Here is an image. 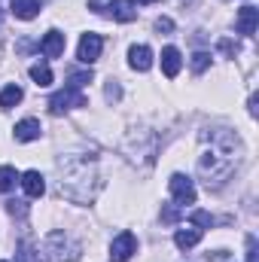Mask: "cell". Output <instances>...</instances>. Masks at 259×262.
Returning <instances> with one entry per match:
<instances>
[{
    "label": "cell",
    "mask_w": 259,
    "mask_h": 262,
    "mask_svg": "<svg viewBox=\"0 0 259 262\" xmlns=\"http://www.w3.org/2000/svg\"><path fill=\"white\" fill-rule=\"evenodd\" d=\"M201 140L207 143V149L198 156V177L204 180L207 189H220L235 165H238V156H241V140L238 134L229 128H207L201 131Z\"/></svg>",
    "instance_id": "1"
},
{
    "label": "cell",
    "mask_w": 259,
    "mask_h": 262,
    "mask_svg": "<svg viewBox=\"0 0 259 262\" xmlns=\"http://www.w3.org/2000/svg\"><path fill=\"white\" fill-rule=\"evenodd\" d=\"M58 171H61V195H67L70 201H79V204H89L101 180H98V162L95 156L89 152H73V156H64L58 162Z\"/></svg>",
    "instance_id": "2"
},
{
    "label": "cell",
    "mask_w": 259,
    "mask_h": 262,
    "mask_svg": "<svg viewBox=\"0 0 259 262\" xmlns=\"http://www.w3.org/2000/svg\"><path fill=\"white\" fill-rule=\"evenodd\" d=\"M46 250H49L58 262H76L79 253H82V247H79L76 241H70L64 232H52V235L46 238Z\"/></svg>",
    "instance_id": "3"
},
{
    "label": "cell",
    "mask_w": 259,
    "mask_h": 262,
    "mask_svg": "<svg viewBox=\"0 0 259 262\" xmlns=\"http://www.w3.org/2000/svg\"><path fill=\"white\" fill-rule=\"evenodd\" d=\"M73 107H89V98L82 95V89H70V85H64L61 92H55V95L49 98L52 116H61V113L73 110Z\"/></svg>",
    "instance_id": "4"
},
{
    "label": "cell",
    "mask_w": 259,
    "mask_h": 262,
    "mask_svg": "<svg viewBox=\"0 0 259 262\" xmlns=\"http://www.w3.org/2000/svg\"><path fill=\"white\" fill-rule=\"evenodd\" d=\"M168 186H171V195H174V204H177V207L195 204V183L186 174H171Z\"/></svg>",
    "instance_id": "5"
},
{
    "label": "cell",
    "mask_w": 259,
    "mask_h": 262,
    "mask_svg": "<svg viewBox=\"0 0 259 262\" xmlns=\"http://www.w3.org/2000/svg\"><path fill=\"white\" fill-rule=\"evenodd\" d=\"M134 253H137V238L131 232H122V235L113 238V244H110V262H128Z\"/></svg>",
    "instance_id": "6"
},
{
    "label": "cell",
    "mask_w": 259,
    "mask_h": 262,
    "mask_svg": "<svg viewBox=\"0 0 259 262\" xmlns=\"http://www.w3.org/2000/svg\"><path fill=\"white\" fill-rule=\"evenodd\" d=\"M101 49H104L101 34H82L79 49H76V58H79L82 64H95V61L101 58Z\"/></svg>",
    "instance_id": "7"
},
{
    "label": "cell",
    "mask_w": 259,
    "mask_h": 262,
    "mask_svg": "<svg viewBox=\"0 0 259 262\" xmlns=\"http://www.w3.org/2000/svg\"><path fill=\"white\" fill-rule=\"evenodd\" d=\"M256 25H259V9L256 6H241V9H238V18H235L238 34L253 37V34H256Z\"/></svg>",
    "instance_id": "8"
},
{
    "label": "cell",
    "mask_w": 259,
    "mask_h": 262,
    "mask_svg": "<svg viewBox=\"0 0 259 262\" xmlns=\"http://www.w3.org/2000/svg\"><path fill=\"white\" fill-rule=\"evenodd\" d=\"M64 34L61 31H49L43 40H40V52L46 55V58H61L64 55Z\"/></svg>",
    "instance_id": "9"
},
{
    "label": "cell",
    "mask_w": 259,
    "mask_h": 262,
    "mask_svg": "<svg viewBox=\"0 0 259 262\" xmlns=\"http://www.w3.org/2000/svg\"><path fill=\"white\" fill-rule=\"evenodd\" d=\"M180 67H183V55H180V49L165 46V49H162V70H165V76L174 79V76L180 73Z\"/></svg>",
    "instance_id": "10"
},
{
    "label": "cell",
    "mask_w": 259,
    "mask_h": 262,
    "mask_svg": "<svg viewBox=\"0 0 259 262\" xmlns=\"http://www.w3.org/2000/svg\"><path fill=\"white\" fill-rule=\"evenodd\" d=\"M21 186H25L28 198H40L46 192V180H43L40 171H25V174H21Z\"/></svg>",
    "instance_id": "11"
},
{
    "label": "cell",
    "mask_w": 259,
    "mask_h": 262,
    "mask_svg": "<svg viewBox=\"0 0 259 262\" xmlns=\"http://www.w3.org/2000/svg\"><path fill=\"white\" fill-rule=\"evenodd\" d=\"M128 64L134 67V70H149L153 67V49L149 46H131L128 49Z\"/></svg>",
    "instance_id": "12"
},
{
    "label": "cell",
    "mask_w": 259,
    "mask_h": 262,
    "mask_svg": "<svg viewBox=\"0 0 259 262\" xmlns=\"http://www.w3.org/2000/svg\"><path fill=\"white\" fill-rule=\"evenodd\" d=\"M12 15L21 21H31L40 15V0H12Z\"/></svg>",
    "instance_id": "13"
},
{
    "label": "cell",
    "mask_w": 259,
    "mask_h": 262,
    "mask_svg": "<svg viewBox=\"0 0 259 262\" xmlns=\"http://www.w3.org/2000/svg\"><path fill=\"white\" fill-rule=\"evenodd\" d=\"M40 134H43V125H40L37 119H21V122L15 125V140H21V143L37 140Z\"/></svg>",
    "instance_id": "14"
},
{
    "label": "cell",
    "mask_w": 259,
    "mask_h": 262,
    "mask_svg": "<svg viewBox=\"0 0 259 262\" xmlns=\"http://www.w3.org/2000/svg\"><path fill=\"white\" fill-rule=\"evenodd\" d=\"M110 15H113L116 21H134V18H137L134 0H113V6H110Z\"/></svg>",
    "instance_id": "15"
},
{
    "label": "cell",
    "mask_w": 259,
    "mask_h": 262,
    "mask_svg": "<svg viewBox=\"0 0 259 262\" xmlns=\"http://www.w3.org/2000/svg\"><path fill=\"white\" fill-rule=\"evenodd\" d=\"M198 241H201V229H177V235H174V244L180 250H189Z\"/></svg>",
    "instance_id": "16"
},
{
    "label": "cell",
    "mask_w": 259,
    "mask_h": 262,
    "mask_svg": "<svg viewBox=\"0 0 259 262\" xmlns=\"http://www.w3.org/2000/svg\"><path fill=\"white\" fill-rule=\"evenodd\" d=\"M31 79H34L40 89H46V85H52V79H55V76H52V70H49L46 61H40V64L31 67Z\"/></svg>",
    "instance_id": "17"
},
{
    "label": "cell",
    "mask_w": 259,
    "mask_h": 262,
    "mask_svg": "<svg viewBox=\"0 0 259 262\" xmlns=\"http://www.w3.org/2000/svg\"><path fill=\"white\" fill-rule=\"evenodd\" d=\"M21 98H25V92H21L18 85H6V89L0 92V107H3V110H9V107H15Z\"/></svg>",
    "instance_id": "18"
},
{
    "label": "cell",
    "mask_w": 259,
    "mask_h": 262,
    "mask_svg": "<svg viewBox=\"0 0 259 262\" xmlns=\"http://www.w3.org/2000/svg\"><path fill=\"white\" fill-rule=\"evenodd\" d=\"M15 183H18V174H15V168L3 165V168H0V192H9V189H15Z\"/></svg>",
    "instance_id": "19"
},
{
    "label": "cell",
    "mask_w": 259,
    "mask_h": 262,
    "mask_svg": "<svg viewBox=\"0 0 259 262\" xmlns=\"http://www.w3.org/2000/svg\"><path fill=\"white\" fill-rule=\"evenodd\" d=\"M92 79H95L92 70H79V73H70V82H67V85H70V89H85Z\"/></svg>",
    "instance_id": "20"
},
{
    "label": "cell",
    "mask_w": 259,
    "mask_h": 262,
    "mask_svg": "<svg viewBox=\"0 0 259 262\" xmlns=\"http://www.w3.org/2000/svg\"><path fill=\"white\" fill-rule=\"evenodd\" d=\"M15 259H18V262H40V259H37V253H34V247H31L28 241H21V244H18Z\"/></svg>",
    "instance_id": "21"
},
{
    "label": "cell",
    "mask_w": 259,
    "mask_h": 262,
    "mask_svg": "<svg viewBox=\"0 0 259 262\" xmlns=\"http://www.w3.org/2000/svg\"><path fill=\"white\" fill-rule=\"evenodd\" d=\"M210 67V52H195L192 55V70L195 73H204Z\"/></svg>",
    "instance_id": "22"
},
{
    "label": "cell",
    "mask_w": 259,
    "mask_h": 262,
    "mask_svg": "<svg viewBox=\"0 0 259 262\" xmlns=\"http://www.w3.org/2000/svg\"><path fill=\"white\" fill-rule=\"evenodd\" d=\"M189 220H192L195 226H201V229H210V226L217 223V220H213L210 213H204V210H195V213H192V216H189Z\"/></svg>",
    "instance_id": "23"
},
{
    "label": "cell",
    "mask_w": 259,
    "mask_h": 262,
    "mask_svg": "<svg viewBox=\"0 0 259 262\" xmlns=\"http://www.w3.org/2000/svg\"><path fill=\"white\" fill-rule=\"evenodd\" d=\"M104 95H107V101H110V104H113V101H119V98H122L119 82H116V79H110V82H107V89H104Z\"/></svg>",
    "instance_id": "24"
},
{
    "label": "cell",
    "mask_w": 259,
    "mask_h": 262,
    "mask_svg": "<svg viewBox=\"0 0 259 262\" xmlns=\"http://www.w3.org/2000/svg\"><path fill=\"white\" fill-rule=\"evenodd\" d=\"M110 6H113V0H92L89 3V9L98 12V15H110Z\"/></svg>",
    "instance_id": "25"
},
{
    "label": "cell",
    "mask_w": 259,
    "mask_h": 262,
    "mask_svg": "<svg viewBox=\"0 0 259 262\" xmlns=\"http://www.w3.org/2000/svg\"><path fill=\"white\" fill-rule=\"evenodd\" d=\"M156 31L159 34H171L174 31V21L171 18H156Z\"/></svg>",
    "instance_id": "26"
},
{
    "label": "cell",
    "mask_w": 259,
    "mask_h": 262,
    "mask_svg": "<svg viewBox=\"0 0 259 262\" xmlns=\"http://www.w3.org/2000/svg\"><path fill=\"white\" fill-rule=\"evenodd\" d=\"M6 204H9V213H12V216H15V213H18V216L28 213V204H25V201H6Z\"/></svg>",
    "instance_id": "27"
},
{
    "label": "cell",
    "mask_w": 259,
    "mask_h": 262,
    "mask_svg": "<svg viewBox=\"0 0 259 262\" xmlns=\"http://www.w3.org/2000/svg\"><path fill=\"white\" fill-rule=\"evenodd\" d=\"M220 52H226V55H232V58H235L238 43H232V40H220Z\"/></svg>",
    "instance_id": "28"
},
{
    "label": "cell",
    "mask_w": 259,
    "mask_h": 262,
    "mask_svg": "<svg viewBox=\"0 0 259 262\" xmlns=\"http://www.w3.org/2000/svg\"><path fill=\"white\" fill-rule=\"evenodd\" d=\"M247 262H256V238L247 235Z\"/></svg>",
    "instance_id": "29"
},
{
    "label": "cell",
    "mask_w": 259,
    "mask_h": 262,
    "mask_svg": "<svg viewBox=\"0 0 259 262\" xmlns=\"http://www.w3.org/2000/svg\"><path fill=\"white\" fill-rule=\"evenodd\" d=\"M134 3H143V6H146V3H156V0H134Z\"/></svg>",
    "instance_id": "30"
},
{
    "label": "cell",
    "mask_w": 259,
    "mask_h": 262,
    "mask_svg": "<svg viewBox=\"0 0 259 262\" xmlns=\"http://www.w3.org/2000/svg\"><path fill=\"white\" fill-rule=\"evenodd\" d=\"M0 49H3V43H0Z\"/></svg>",
    "instance_id": "31"
}]
</instances>
